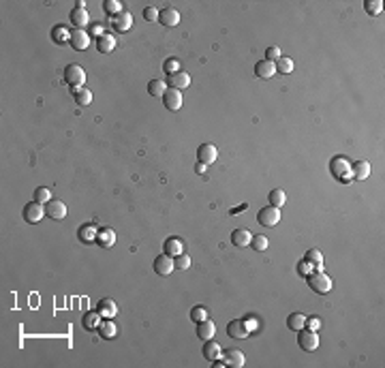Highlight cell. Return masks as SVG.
Segmentation results:
<instances>
[{
    "instance_id": "cell-1",
    "label": "cell",
    "mask_w": 385,
    "mask_h": 368,
    "mask_svg": "<svg viewBox=\"0 0 385 368\" xmlns=\"http://www.w3.org/2000/svg\"><path fill=\"white\" fill-rule=\"evenodd\" d=\"M64 82L71 86L73 90L77 88H84V82H86V73L79 64H69L64 69Z\"/></svg>"
},
{
    "instance_id": "cell-2",
    "label": "cell",
    "mask_w": 385,
    "mask_h": 368,
    "mask_svg": "<svg viewBox=\"0 0 385 368\" xmlns=\"http://www.w3.org/2000/svg\"><path fill=\"white\" fill-rule=\"evenodd\" d=\"M308 285L317 293H330L332 291V278L325 272H315L308 276Z\"/></svg>"
},
{
    "instance_id": "cell-3",
    "label": "cell",
    "mask_w": 385,
    "mask_h": 368,
    "mask_svg": "<svg viewBox=\"0 0 385 368\" xmlns=\"http://www.w3.org/2000/svg\"><path fill=\"white\" fill-rule=\"evenodd\" d=\"M257 220L265 227H274L278 225L281 220V208H274V206H268V208H261L257 214Z\"/></svg>"
},
{
    "instance_id": "cell-4",
    "label": "cell",
    "mask_w": 385,
    "mask_h": 368,
    "mask_svg": "<svg viewBox=\"0 0 385 368\" xmlns=\"http://www.w3.org/2000/svg\"><path fill=\"white\" fill-rule=\"evenodd\" d=\"M111 28L118 30V32H128L133 28V15L128 11H120L118 15L111 17Z\"/></svg>"
},
{
    "instance_id": "cell-5",
    "label": "cell",
    "mask_w": 385,
    "mask_h": 368,
    "mask_svg": "<svg viewBox=\"0 0 385 368\" xmlns=\"http://www.w3.org/2000/svg\"><path fill=\"white\" fill-rule=\"evenodd\" d=\"M297 342H300V347L304 349V351L310 353L319 347V336H317L315 330H300V338H297Z\"/></svg>"
},
{
    "instance_id": "cell-6",
    "label": "cell",
    "mask_w": 385,
    "mask_h": 368,
    "mask_svg": "<svg viewBox=\"0 0 385 368\" xmlns=\"http://www.w3.org/2000/svg\"><path fill=\"white\" fill-rule=\"evenodd\" d=\"M69 43L73 45V50L84 52V50H88V47H90V34L86 32V30H82V28L71 30V41Z\"/></svg>"
},
{
    "instance_id": "cell-7",
    "label": "cell",
    "mask_w": 385,
    "mask_h": 368,
    "mask_svg": "<svg viewBox=\"0 0 385 368\" xmlns=\"http://www.w3.org/2000/svg\"><path fill=\"white\" fill-rule=\"evenodd\" d=\"M163 103L169 112H178L182 107V92L176 88H167V92L163 94Z\"/></svg>"
},
{
    "instance_id": "cell-8",
    "label": "cell",
    "mask_w": 385,
    "mask_h": 368,
    "mask_svg": "<svg viewBox=\"0 0 385 368\" xmlns=\"http://www.w3.org/2000/svg\"><path fill=\"white\" fill-rule=\"evenodd\" d=\"M227 334H229V338L244 340L246 336H248L246 321H242V319H233V321H229V326H227Z\"/></svg>"
},
{
    "instance_id": "cell-9",
    "label": "cell",
    "mask_w": 385,
    "mask_h": 368,
    "mask_svg": "<svg viewBox=\"0 0 385 368\" xmlns=\"http://www.w3.org/2000/svg\"><path fill=\"white\" fill-rule=\"evenodd\" d=\"M43 214H45V210H43V206L39 201H30V204L24 206V218H26V223H39L43 218Z\"/></svg>"
},
{
    "instance_id": "cell-10",
    "label": "cell",
    "mask_w": 385,
    "mask_h": 368,
    "mask_svg": "<svg viewBox=\"0 0 385 368\" xmlns=\"http://www.w3.org/2000/svg\"><path fill=\"white\" fill-rule=\"evenodd\" d=\"M173 270H176V261H173V257L169 255H160L154 259V272L160 274V276H167L171 274Z\"/></svg>"
},
{
    "instance_id": "cell-11",
    "label": "cell",
    "mask_w": 385,
    "mask_h": 368,
    "mask_svg": "<svg viewBox=\"0 0 385 368\" xmlns=\"http://www.w3.org/2000/svg\"><path fill=\"white\" fill-rule=\"evenodd\" d=\"M45 214L49 218H54V220H62L66 216V206H64V201H60V199H52L49 204L45 206Z\"/></svg>"
},
{
    "instance_id": "cell-12",
    "label": "cell",
    "mask_w": 385,
    "mask_h": 368,
    "mask_svg": "<svg viewBox=\"0 0 385 368\" xmlns=\"http://www.w3.org/2000/svg\"><path fill=\"white\" fill-rule=\"evenodd\" d=\"M216 156H219V150H216L212 144H201L199 150H197V158H199V163H203V165H212L216 161Z\"/></svg>"
},
{
    "instance_id": "cell-13",
    "label": "cell",
    "mask_w": 385,
    "mask_h": 368,
    "mask_svg": "<svg viewBox=\"0 0 385 368\" xmlns=\"http://www.w3.org/2000/svg\"><path fill=\"white\" fill-rule=\"evenodd\" d=\"M159 22L163 24L165 28H173V26H178V24H180V13L176 9L167 7L163 11H159Z\"/></svg>"
},
{
    "instance_id": "cell-14",
    "label": "cell",
    "mask_w": 385,
    "mask_h": 368,
    "mask_svg": "<svg viewBox=\"0 0 385 368\" xmlns=\"http://www.w3.org/2000/svg\"><path fill=\"white\" fill-rule=\"evenodd\" d=\"M255 75L261 79H270L276 75V62H270V60H261V62L255 64Z\"/></svg>"
},
{
    "instance_id": "cell-15",
    "label": "cell",
    "mask_w": 385,
    "mask_h": 368,
    "mask_svg": "<svg viewBox=\"0 0 385 368\" xmlns=\"http://www.w3.org/2000/svg\"><path fill=\"white\" fill-rule=\"evenodd\" d=\"M189 84H191V75L184 73V71H178V73H173V75L167 77V86H169V88H176V90H182Z\"/></svg>"
},
{
    "instance_id": "cell-16",
    "label": "cell",
    "mask_w": 385,
    "mask_h": 368,
    "mask_svg": "<svg viewBox=\"0 0 385 368\" xmlns=\"http://www.w3.org/2000/svg\"><path fill=\"white\" fill-rule=\"evenodd\" d=\"M214 334H216V326H214V321H210V319H203L201 323H197V336L206 342L210 338H214Z\"/></svg>"
},
{
    "instance_id": "cell-17",
    "label": "cell",
    "mask_w": 385,
    "mask_h": 368,
    "mask_svg": "<svg viewBox=\"0 0 385 368\" xmlns=\"http://www.w3.org/2000/svg\"><path fill=\"white\" fill-rule=\"evenodd\" d=\"M246 362V355L240 351V349H229L225 353V366H231V368H242Z\"/></svg>"
},
{
    "instance_id": "cell-18",
    "label": "cell",
    "mask_w": 385,
    "mask_h": 368,
    "mask_svg": "<svg viewBox=\"0 0 385 368\" xmlns=\"http://www.w3.org/2000/svg\"><path fill=\"white\" fill-rule=\"evenodd\" d=\"M332 171L334 176L340 178V180H347L349 182V174H351V165L345 161V158H336V161L332 163Z\"/></svg>"
},
{
    "instance_id": "cell-19",
    "label": "cell",
    "mask_w": 385,
    "mask_h": 368,
    "mask_svg": "<svg viewBox=\"0 0 385 368\" xmlns=\"http://www.w3.org/2000/svg\"><path fill=\"white\" fill-rule=\"evenodd\" d=\"M98 315L103 319H114L118 315V306L114 300H107V298L101 300V302H98Z\"/></svg>"
},
{
    "instance_id": "cell-20",
    "label": "cell",
    "mask_w": 385,
    "mask_h": 368,
    "mask_svg": "<svg viewBox=\"0 0 385 368\" xmlns=\"http://www.w3.org/2000/svg\"><path fill=\"white\" fill-rule=\"evenodd\" d=\"M251 240H253V234H251L248 229H235L233 234H231V242H233L238 248L248 246V244H251Z\"/></svg>"
},
{
    "instance_id": "cell-21",
    "label": "cell",
    "mask_w": 385,
    "mask_h": 368,
    "mask_svg": "<svg viewBox=\"0 0 385 368\" xmlns=\"http://www.w3.org/2000/svg\"><path fill=\"white\" fill-rule=\"evenodd\" d=\"M167 82H163V79H152L150 84H148V94L154 96V99H163V94L167 92Z\"/></svg>"
},
{
    "instance_id": "cell-22",
    "label": "cell",
    "mask_w": 385,
    "mask_h": 368,
    "mask_svg": "<svg viewBox=\"0 0 385 368\" xmlns=\"http://www.w3.org/2000/svg\"><path fill=\"white\" fill-rule=\"evenodd\" d=\"M163 250H165V255H169V257H178V255L184 253V246L178 238H167Z\"/></svg>"
},
{
    "instance_id": "cell-23",
    "label": "cell",
    "mask_w": 385,
    "mask_h": 368,
    "mask_svg": "<svg viewBox=\"0 0 385 368\" xmlns=\"http://www.w3.org/2000/svg\"><path fill=\"white\" fill-rule=\"evenodd\" d=\"M221 355H223V351H221V345H219V342L206 340V345H203V358L210 360V362H214V360H219Z\"/></svg>"
},
{
    "instance_id": "cell-24",
    "label": "cell",
    "mask_w": 385,
    "mask_h": 368,
    "mask_svg": "<svg viewBox=\"0 0 385 368\" xmlns=\"http://www.w3.org/2000/svg\"><path fill=\"white\" fill-rule=\"evenodd\" d=\"M96 50L101 54H109L116 50V36L114 34H103L101 39L96 41Z\"/></svg>"
},
{
    "instance_id": "cell-25",
    "label": "cell",
    "mask_w": 385,
    "mask_h": 368,
    "mask_svg": "<svg viewBox=\"0 0 385 368\" xmlns=\"http://www.w3.org/2000/svg\"><path fill=\"white\" fill-rule=\"evenodd\" d=\"M71 22H73V26H77V28H86L90 24V15H88V11L86 9H75L71 13Z\"/></svg>"
},
{
    "instance_id": "cell-26",
    "label": "cell",
    "mask_w": 385,
    "mask_h": 368,
    "mask_svg": "<svg viewBox=\"0 0 385 368\" xmlns=\"http://www.w3.org/2000/svg\"><path fill=\"white\" fill-rule=\"evenodd\" d=\"M96 242L101 244L103 248L114 246V244H116V231L114 229H101V231H98V236H96Z\"/></svg>"
},
{
    "instance_id": "cell-27",
    "label": "cell",
    "mask_w": 385,
    "mask_h": 368,
    "mask_svg": "<svg viewBox=\"0 0 385 368\" xmlns=\"http://www.w3.org/2000/svg\"><path fill=\"white\" fill-rule=\"evenodd\" d=\"M351 171H353V176H355L357 180H366V178L370 176V165L366 163V161H359V163L353 165Z\"/></svg>"
},
{
    "instance_id": "cell-28",
    "label": "cell",
    "mask_w": 385,
    "mask_h": 368,
    "mask_svg": "<svg viewBox=\"0 0 385 368\" xmlns=\"http://www.w3.org/2000/svg\"><path fill=\"white\" fill-rule=\"evenodd\" d=\"M287 326L291 328V330H304L306 328V317L304 315H300V312H293V315H289V319H287Z\"/></svg>"
},
{
    "instance_id": "cell-29",
    "label": "cell",
    "mask_w": 385,
    "mask_h": 368,
    "mask_svg": "<svg viewBox=\"0 0 385 368\" xmlns=\"http://www.w3.org/2000/svg\"><path fill=\"white\" fill-rule=\"evenodd\" d=\"M73 94H75L77 105H90L92 103V92L88 88H77V90H73Z\"/></svg>"
},
{
    "instance_id": "cell-30",
    "label": "cell",
    "mask_w": 385,
    "mask_h": 368,
    "mask_svg": "<svg viewBox=\"0 0 385 368\" xmlns=\"http://www.w3.org/2000/svg\"><path fill=\"white\" fill-rule=\"evenodd\" d=\"M285 204H287V195H285V191H281V188H274V191L270 193V206L283 208Z\"/></svg>"
},
{
    "instance_id": "cell-31",
    "label": "cell",
    "mask_w": 385,
    "mask_h": 368,
    "mask_svg": "<svg viewBox=\"0 0 385 368\" xmlns=\"http://www.w3.org/2000/svg\"><path fill=\"white\" fill-rule=\"evenodd\" d=\"M52 39L56 43H66V41H71V30H66L64 26H56L52 30Z\"/></svg>"
},
{
    "instance_id": "cell-32",
    "label": "cell",
    "mask_w": 385,
    "mask_h": 368,
    "mask_svg": "<svg viewBox=\"0 0 385 368\" xmlns=\"http://www.w3.org/2000/svg\"><path fill=\"white\" fill-rule=\"evenodd\" d=\"M98 332H101L103 338H114V336H116L114 321H111V319H105V321H101V326H98Z\"/></svg>"
},
{
    "instance_id": "cell-33",
    "label": "cell",
    "mask_w": 385,
    "mask_h": 368,
    "mask_svg": "<svg viewBox=\"0 0 385 368\" xmlns=\"http://www.w3.org/2000/svg\"><path fill=\"white\" fill-rule=\"evenodd\" d=\"M96 236H98V231L92 225H86V227H82V229H79V238H82V242H86V244L95 242Z\"/></svg>"
},
{
    "instance_id": "cell-34",
    "label": "cell",
    "mask_w": 385,
    "mask_h": 368,
    "mask_svg": "<svg viewBox=\"0 0 385 368\" xmlns=\"http://www.w3.org/2000/svg\"><path fill=\"white\" fill-rule=\"evenodd\" d=\"M306 261H308V263H315V270H317V272H323V255H321L319 250H308Z\"/></svg>"
},
{
    "instance_id": "cell-35",
    "label": "cell",
    "mask_w": 385,
    "mask_h": 368,
    "mask_svg": "<svg viewBox=\"0 0 385 368\" xmlns=\"http://www.w3.org/2000/svg\"><path fill=\"white\" fill-rule=\"evenodd\" d=\"M101 315L98 312H88V315L84 317V328L86 330H96L98 326H101Z\"/></svg>"
},
{
    "instance_id": "cell-36",
    "label": "cell",
    "mask_w": 385,
    "mask_h": 368,
    "mask_svg": "<svg viewBox=\"0 0 385 368\" xmlns=\"http://www.w3.org/2000/svg\"><path fill=\"white\" fill-rule=\"evenodd\" d=\"M276 71L283 73V75H289V73L293 71V60L281 56V58H278V62H276Z\"/></svg>"
},
{
    "instance_id": "cell-37",
    "label": "cell",
    "mask_w": 385,
    "mask_h": 368,
    "mask_svg": "<svg viewBox=\"0 0 385 368\" xmlns=\"http://www.w3.org/2000/svg\"><path fill=\"white\" fill-rule=\"evenodd\" d=\"M103 11H105V13H109L111 17L118 15V13L122 11L120 0H105V2H103Z\"/></svg>"
},
{
    "instance_id": "cell-38",
    "label": "cell",
    "mask_w": 385,
    "mask_h": 368,
    "mask_svg": "<svg viewBox=\"0 0 385 368\" xmlns=\"http://www.w3.org/2000/svg\"><path fill=\"white\" fill-rule=\"evenodd\" d=\"M364 7H366V13H370V15H381L383 2H381V0H366Z\"/></svg>"
},
{
    "instance_id": "cell-39",
    "label": "cell",
    "mask_w": 385,
    "mask_h": 368,
    "mask_svg": "<svg viewBox=\"0 0 385 368\" xmlns=\"http://www.w3.org/2000/svg\"><path fill=\"white\" fill-rule=\"evenodd\" d=\"M251 244H253V248L257 250V253H263V250L270 246V242H268V238H265V236H253Z\"/></svg>"
},
{
    "instance_id": "cell-40",
    "label": "cell",
    "mask_w": 385,
    "mask_h": 368,
    "mask_svg": "<svg viewBox=\"0 0 385 368\" xmlns=\"http://www.w3.org/2000/svg\"><path fill=\"white\" fill-rule=\"evenodd\" d=\"M34 201H39V204H49L52 201V193H49V188L41 186L34 191Z\"/></svg>"
},
{
    "instance_id": "cell-41",
    "label": "cell",
    "mask_w": 385,
    "mask_h": 368,
    "mask_svg": "<svg viewBox=\"0 0 385 368\" xmlns=\"http://www.w3.org/2000/svg\"><path fill=\"white\" fill-rule=\"evenodd\" d=\"M163 69H165L167 75H173V73L180 71V60L178 58H167L165 64H163Z\"/></svg>"
},
{
    "instance_id": "cell-42",
    "label": "cell",
    "mask_w": 385,
    "mask_h": 368,
    "mask_svg": "<svg viewBox=\"0 0 385 368\" xmlns=\"http://www.w3.org/2000/svg\"><path fill=\"white\" fill-rule=\"evenodd\" d=\"M191 319L195 323H201L203 319H208V312H206V308H201V306H197V308H192L191 310Z\"/></svg>"
},
{
    "instance_id": "cell-43",
    "label": "cell",
    "mask_w": 385,
    "mask_h": 368,
    "mask_svg": "<svg viewBox=\"0 0 385 368\" xmlns=\"http://www.w3.org/2000/svg\"><path fill=\"white\" fill-rule=\"evenodd\" d=\"M191 268V257L182 253V255H178L176 257V270H189Z\"/></svg>"
},
{
    "instance_id": "cell-44",
    "label": "cell",
    "mask_w": 385,
    "mask_h": 368,
    "mask_svg": "<svg viewBox=\"0 0 385 368\" xmlns=\"http://www.w3.org/2000/svg\"><path fill=\"white\" fill-rule=\"evenodd\" d=\"M278 58H281V47H278V45L268 47V52H265V60H270V62H278Z\"/></svg>"
},
{
    "instance_id": "cell-45",
    "label": "cell",
    "mask_w": 385,
    "mask_h": 368,
    "mask_svg": "<svg viewBox=\"0 0 385 368\" xmlns=\"http://www.w3.org/2000/svg\"><path fill=\"white\" fill-rule=\"evenodd\" d=\"M144 17L148 22H159V9H154V7H148L144 11Z\"/></svg>"
},
{
    "instance_id": "cell-46",
    "label": "cell",
    "mask_w": 385,
    "mask_h": 368,
    "mask_svg": "<svg viewBox=\"0 0 385 368\" xmlns=\"http://www.w3.org/2000/svg\"><path fill=\"white\" fill-rule=\"evenodd\" d=\"M103 34H107V32H105V26H103V24H92L90 36H98V39H101Z\"/></svg>"
},
{
    "instance_id": "cell-47",
    "label": "cell",
    "mask_w": 385,
    "mask_h": 368,
    "mask_svg": "<svg viewBox=\"0 0 385 368\" xmlns=\"http://www.w3.org/2000/svg\"><path fill=\"white\" fill-rule=\"evenodd\" d=\"M306 328L308 330H315V332H317V330L321 328V319L319 317H308L306 319Z\"/></svg>"
},
{
    "instance_id": "cell-48",
    "label": "cell",
    "mask_w": 385,
    "mask_h": 368,
    "mask_svg": "<svg viewBox=\"0 0 385 368\" xmlns=\"http://www.w3.org/2000/svg\"><path fill=\"white\" fill-rule=\"evenodd\" d=\"M300 272H302V274H310V272H313V268H310V263H308L306 259L300 261Z\"/></svg>"
},
{
    "instance_id": "cell-49",
    "label": "cell",
    "mask_w": 385,
    "mask_h": 368,
    "mask_svg": "<svg viewBox=\"0 0 385 368\" xmlns=\"http://www.w3.org/2000/svg\"><path fill=\"white\" fill-rule=\"evenodd\" d=\"M214 366L216 368H225V360H223V362L221 360H214Z\"/></svg>"
},
{
    "instance_id": "cell-50",
    "label": "cell",
    "mask_w": 385,
    "mask_h": 368,
    "mask_svg": "<svg viewBox=\"0 0 385 368\" xmlns=\"http://www.w3.org/2000/svg\"><path fill=\"white\" fill-rule=\"evenodd\" d=\"M203 171H206V165L199 163V165H197V174H203Z\"/></svg>"
}]
</instances>
